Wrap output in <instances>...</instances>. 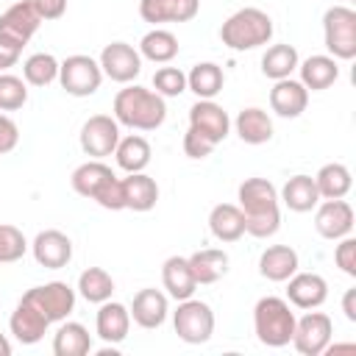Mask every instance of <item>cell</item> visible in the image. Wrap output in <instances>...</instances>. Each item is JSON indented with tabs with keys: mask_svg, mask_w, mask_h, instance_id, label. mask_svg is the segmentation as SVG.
Here are the masks:
<instances>
[{
	"mask_svg": "<svg viewBox=\"0 0 356 356\" xmlns=\"http://www.w3.org/2000/svg\"><path fill=\"white\" fill-rule=\"evenodd\" d=\"M153 92H159L161 97H178L181 92H186V72L178 67H159L153 75Z\"/></svg>",
	"mask_w": 356,
	"mask_h": 356,
	"instance_id": "41",
	"label": "cell"
},
{
	"mask_svg": "<svg viewBox=\"0 0 356 356\" xmlns=\"http://www.w3.org/2000/svg\"><path fill=\"white\" fill-rule=\"evenodd\" d=\"M0 356H11V342L6 339V334H0Z\"/></svg>",
	"mask_w": 356,
	"mask_h": 356,
	"instance_id": "48",
	"label": "cell"
},
{
	"mask_svg": "<svg viewBox=\"0 0 356 356\" xmlns=\"http://www.w3.org/2000/svg\"><path fill=\"white\" fill-rule=\"evenodd\" d=\"M323 42L337 61L356 58V11L350 6H331L323 14Z\"/></svg>",
	"mask_w": 356,
	"mask_h": 356,
	"instance_id": "5",
	"label": "cell"
},
{
	"mask_svg": "<svg viewBox=\"0 0 356 356\" xmlns=\"http://www.w3.org/2000/svg\"><path fill=\"white\" fill-rule=\"evenodd\" d=\"M350 3H353V0H350Z\"/></svg>",
	"mask_w": 356,
	"mask_h": 356,
	"instance_id": "49",
	"label": "cell"
},
{
	"mask_svg": "<svg viewBox=\"0 0 356 356\" xmlns=\"http://www.w3.org/2000/svg\"><path fill=\"white\" fill-rule=\"evenodd\" d=\"M342 312L350 323H356V289H348L345 298H342Z\"/></svg>",
	"mask_w": 356,
	"mask_h": 356,
	"instance_id": "47",
	"label": "cell"
},
{
	"mask_svg": "<svg viewBox=\"0 0 356 356\" xmlns=\"http://www.w3.org/2000/svg\"><path fill=\"white\" fill-rule=\"evenodd\" d=\"M139 56L153 64H170L178 56V39L167 28H153L139 39Z\"/></svg>",
	"mask_w": 356,
	"mask_h": 356,
	"instance_id": "34",
	"label": "cell"
},
{
	"mask_svg": "<svg viewBox=\"0 0 356 356\" xmlns=\"http://www.w3.org/2000/svg\"><path fill=\"white\" fill-rule=\"evenodd\" d=\"M300 56L292 44H273L264 50L261 56V72L270 81H281V78H292V72L298 70Z\"/></svg>",
	"mask_w": 356,
	"mask_h": 356,
	"instance_id": "36",
	"label": "cell"
},
{
	"mask_svg": "<svg viewBox=\"0 0 356 356\" xmlns=\"http://www.w3.org/2000/svg\"><path fill=\"white\" fill-rule=\"evenodd\" d=\"M189 267H192V275L200 284H214L220 281L225 273H228V253L220 250V248H203V250H195L192 256H186Z\"/></svg>",
	"mask_w": 356,
	"mask_h": 356,
	"instance_id": "30",
	"label": "cell"
},
{
	"mask_svg": "<svg viewBox=\"0 0 356 356\" xmlns=\"http://www.w3.org/2000/svg\"><path fill=\"white\" fill-rule=\"evenodd\" d=\"M28 103V83L19 75L0 72V111H17Z\"/></svg>",
	"mask_w": 356,
	"mask_h": 356,
	"instance_id": "39",
	"label": "cell"
},
{
	"mask_svg": "<svg viewBox=\"0 0 356 356\" xmlns=\"http://www.w3.org/2000/svg\"><path fill=\"white\" fill-rule=\"evenodd\" d=\"M22 298H28L50 323H61L75 309V289L64 281H47L39 286H31Z\"/></svg>",
	"mask_w": 356,
	"mask_h": 356,
	"instance_id": "11",
	"label": "cell"
},
{
	"mask_svg": "<svg viewBox=\"0 0 356 356\" xmlns=\"http://www.w3.org/2000/svg\"><path fill=\"white\" fill-rule=\"evenodd\" d=\"M122 197H125V209L150 211L159 203V184L147 172H128L122 178Z\"/></svg>",
	"mask_w": 356,
	"mask_h": 356,
	"instance_id": "25",
	"label": "cell"
},
{
	"mask_svg": "<svg viewBox=\"0 0 356 356\" xmlns=\"http://www.w3.org/2000/svg\"><path fill=\"white\" fill-rule=\"evenodd\" d=\"M8 328H11V334H14V339H17L19 345H36V342L47 334L50 320H47L28 298H19V303H17L14 312H11Z\"/></svg>",
	"mask_w": 356,
	"mask_h": 356,
	"instance_id": "16",
	"label": "cell"
},
{
	"mask_svg": "<svg viewBox=\"0 0 356 356\" xmlns=\"http://www.w3.org/2000/svg\"><path fill=\"white\" fill-rule=\"evenodd\" d=\"M114 175V170L108 167V164H103V159H89V161H83V164H78L75 170H72V175H70V184H72V189L81 195V197H95V192L108 181Z\"/></svg>",
	"mask_w": 356,
	"mask_h": 356,
	"instance_id": "33",
	"label": "cell"
},
{
	"mask_svg": "<svg viewBox=\"0 0 356 356\" xmlns=\"http://www.w3.org/2000/svg\"><path fill=\"white\" fill-rule=\"evenodd\" d=\"M97 64L103 70V78H111L114 83H134V78H139V72H142V56L128 42L106 44L100 50Z\"/></svg>",
	"mask_w": 356,
	"mask_h": 356,
	"instance_id": "12",
	"label": "cell"
},
{
	"mask_svg": "<svg viewBox=\"0 0 356 356\" xmlns=\"http://www.w3.org/2000/svg\"><path fill=\"white\" fill-rule=\"evenodd\" d=\"M209 231L220 242H236L245 236V214L236 203H217L209 211Z\"/></svg>",
	"mask_w": 356,
	"mask_h": 356,
	"instance_id": "27",
	"label": "cell"
},
{
	"mask_svg": "<svg viewBox=\"0 0 356 356\" xmlns=\"http://www.w3.org/2000/svg\"><path fill=\"white\" fill-rule=\"evenodd\" d=\"M31 3H33L36 14L42 17V22L44 19H61L67 11V0H31Z\"/></svg>",
	"mask_w": 356,
	"mask_h": 356,
	"instance_id": "46",
	"label": "cell"
},
{
	"mask_svg": "<svg viewBox=\"0 0 356 356\" xmlns=\"http://www.w3.org/2000/svg\"><path fill=\"white\" fill-rule=\"evenodd\" d=\"M42 17L36 14L31 0H17L0 14V44L22 53V47L31 42V36L39 31Z\"/></svg>",
	"mask_w": 356,
	"mask_h": 356,
	"instance_id": "7",
	"label": "cell"
},
{
	"mask_svg": "<svg viewBox=\"0 0 356 356\" xmlns=\"http://www.w3.org/2000/svg\"><path fill=\"white\" fill-rule=\"evenodd\" d=\"M306 106H309V89L300 81L281 78V81L273 83V89H270V108L278 117L295 120V117H300L306 111Z\"/></svg>",
	"mask_w": 356,
	"mask_h": 356,
	"instance_id": "20",
	"label": "cell"
},
{
	"mask_svg": "<svg viewBox=\"0 0 356 356\" xmlns=\"http://www.w3.org/2000/svg\"><path fill=\"white\" fill-rule=\"evenodd\" d=\"M236 200L245 214V234L256 239H270L281 228L278 189L267 178H245L236 189Z\"/></svg>",
	"mask_w": 356,
	"mask_h": 356,
	"instance_id": "1",
	"label": "cell"
},
{
	"mask_svg": "<svg viewBox=\"0 0 356 356\" xmlns=\"http://www.w3.org/2000/svg\"><path fill=\"white\" fill-rule=\"evenodd\" d=\"M295 320L298 317L286 298L267 295V298H259L253 306V331H256V339L267 348L289 345L295 334Z\"/></svg>",
	"mask_w": 356,
	"mask_h": 356,
	"instance_id": "4",
	"label": "cell"
},
{
	"mask_svg": "<svg viewBox=\"0 0 356 356\" xmlns=\"http://www.w3.org/2000/svg\"><path fill=\"white\" fill-rule=\"evenodd\" d=\"M100 209H106V211H122L125 209V197H122V178H117V175H111L97 192H95V197H92Z\"/></svg>",
	"mask_w": 356,
	"mask_h": 356,
	"instance_id": "42",
	"label": "cell"
},
{
	"mask_svg": "<svg viewBox=\"0 0 356 356\" xmlns=\"http://www.w3.org/2000/svg\"><path fill=\"white\" fill-rule=\"evenodd\" d=\"M220 39L228 50H236V53L256 50V47H261L273 39V19H270L267 11L245 6V8L234 11L220 25Z\"/></svg>",
	"mask_w": 356,
	"mask_h": 356,
	"instance_id": "3",
	"label": "cell"
},
{
	"mask_svg": "<svg viewBox=\"0 0 356 356\" xmlns=\"http://www.w3.org/2000/svg\"><path fill=\"white\" fill-rule=\"evenodd\" d=\"M114 120L131 131H156L167 120V103L159 92L147 86L128 83L114 95Z\"/></svg>",
	"mask_w": 356,
	"mask_h": 356,
	"instance_id": "2",
	"label": "cell"
},
{
	"mask_svg": "<svg viewBox=\"0 0 356 356\" xmlns=\"http://www.w3.org/2000/svg\"><path fill=\"white\" fill-rule=\"evenodd\" d=\"M328 298V284L320 273H292L286 278V300L295 309H317Z\"/></svg>",
	"mask_w": 356,
	"mask_h": 356,
	"instance_id": "17",
	"label": "cell"
},
{
	"mask_svg": "<svg viewBox=\"0 0 356 356\" xmlns=\"http://www.w3.org/2000/svg\"><path fill=\"white\" fill-rule=\"evenodd\" d=\"M172 328L186 345H203L214 334V312L197 298L178 300V309L172 312Z\"/></svg>",
	"mask_w": 356,
	"mask_h": 356,
	"instance_id": "6",
	"label": "cell"
},
{
	"mask_svg": "<svg viewBox=\"0 0 356 356\" xmlns=\"http://www.w3.org/2000/svg\"><path fill=\"white\" fill-rule=\"evenodd\" d=\"M234 128H236V136L245 142V145H264L273 139V120L264 108L259 106H248L236 114L234 120Z\"/></svg>",
	"mask_w": 356,
	"mask_h": 356,
	"instance_id": "28",
	"label": "cell"
},
{
	"mask_svg": "<svg viewBox=\"0 0 356 356\" xmlns=\"http://www.w3.org/2000/svg\"><path fill=\"white\" fill-rule=\"evenodd\" d=\"M78 295L89 303H103L114 295V278L103 270V267H86L78 275Z\"/></svg>",
	"mask_w": 356,
	"mask_h": 356,
	"instance_id": "37",
	"label": "cell"
},
{
	"mask_svg": "<svg viewBox=\"0 0 356 356\" xmlns=\"http://www.w3.org/2000/svg\"><path fill=\"white\" fill-rule=\"evenodd\" d=\"M58 64L61 61L53 53H33L22 64V78L31 86H50L53 81H58Z\"/></svg>",
	"mask_w": 356,
	"mask_h": 356,
	"instance_id": "38",
	"label": "cell"
},
{
	"mask_svg": "<svg viewBox=\"0 0 356 356\" xmlns=\"http://www.w3.org/2000/svg\"><path fill=\"white\" fill-rule=\"evenodd\" d=\"M31 253H33L39 267L61 270V267H67L72 261V239L58 228H47V231H39L33 236Z\"/></svg>",
	"mask_w": 356,
	"mask_h": 356,
	"instance_id": "14",
	"label": "cell"
},
{
	"mask_svg": "<svg viewBox=\"0 0 356 356\" xmlns=\"http://www.w3.org/2000/svg\"><path fill=\"white\" fill-rule=\"evenodd\" d=\"M92 350V334L86 331V325L67 320L58 325V331L53 334V353L56 356H86Z\"/></svg>",
	"mask_w": 356,
	"mask_h": 356,
	"instance_id": "32",
	"label": "cell"
},
{
	"mask_svg": "<svg viewBox=\"0 0 356 356\" xmlns=\"http://www.w3.org/2000/svg\"><path fill=\"white\" fill-rule=\"evenodd\" d=\"M278 200H281L289 211L306 214V211H312V209L320 203V192H317V184H314L312 175H292V178H286V184L281 186Z\"/></svg>",
	"mask_w": 356,
	"mask_h": 356,
	"instance_id": "26",
	"label": "cell"
},
{
	"mask_svg": "<svg viewBox=\"0 0 356 356\" xmlns=\"http://www.w3.org/2000/svg\"><path fill=\"white\" fill-rule=\"evenodd\" d=\"M161 284L167 289V298L172 300H186L195 295L197 281L192 275V267L186 261V256H170L161 264Z\"/></svg>",
	"mask_w": 356,
	"mask_h": 356,
	"instance_id": "23",
	"label": "cell"
},
{
	"mask_svg": "<svg viewBox=\"0 0 356 356\" xmlns=\"http://www.w3.org/2000/svg\"><path fill=\"white\" fill-rule=\"evenodd\" d=\"M17 145H19V128H17V122L8 114L0 111V156L11 153Z\"/></svg>",
	"mask_w": 356,
	"mask_h": 356,
	"instance_id": "45",
	"label": "cell"
},
{
	"mask_svg": "<svg viewBox=\"0 0 356 356\" xmlns=\"http://www.w3.org/2000/svg\"><path fill=\"white\" fill-rule=\"evenodd\" d=\"M339 245L334 248V261H337V267L345 273V275H350V278H356V239L348 234V236H342V239H337Z\"/></svg>",
	"mask_w": 356,
	"mask_h": 356,
	"instance_id": "44",
	"label": "cell"
},
{
	"mask_svg": "<svg viewBox=\"0 0 356 356\" xmlns=\"http://www.w3.org/2000/svg\"><path fill=\"white\" fill-rule=\"evenodd\" d=\"M314 184H317V192H320V200H334V197H345L353 186V178H350V170L339 161H331V164H323L314 175Z\"/></svg>",
	"mask_w": 356,
	"mask_h": 356,
	"instance_id": "35",
	"label": "cell"
},
{
	"mask_svg": "<svg viewBox=\"0 0 356 356\" xmlns=\"http://www.w3.org/2000/svg\"><path fill=\"white\" fill-rule=\"evenodd\" d=\"M200 11V0H139V17L150 25L189 22Z\"/></svg>",
	"mask_w": 356,
	"mask_h": 356,
	"instance_id": "19",
	"label": "cell"
},
{
	"mask_svg": "<svg viewBox=\"0 0 356 356\" xmlns=\"http://www.w3.org/2000/svg\"><path fill=\"white\" fill-rule=\"evenodd\" d=\"M150 142L139 134H131V136H120L117 147H114V159H117V167L125 170V172H145V167L150 164Z\"/></svg>",
	"mask_w": 356,
	"mask_h": 356,
	"instance_id": "31",
	"label": "cell"
},
{
	"mask_svg": "<svg viewBox=\"0 0 356 356\" xmlns=\"http://www.w3.org/2000/svg\"><path fill=\"white\" fill-rule=\"evenodd\" d=\"M214 147H217V142L214 139H209L206 134H200V131H195V128H189L186 134H184V153L189 156V159H206V156H211L214 153Z\"/></svg>",
	"mask_w": 356,
	"mask_h": 356,
	"instance_id": "43",
	"label": "cell"
},
{
	"mask_svg": "<svg viewBox=\"0 0 356 356\" xmlns=\"http://www.w3.org/2000/svg\"><path fill=\"white\" fill-rule=\"evenodd\" d=\"M314 228L323 239H342L353 231V206L345 197H334V200H320L314 206Z\"/></svg>",
	"mask_w": 356,
	"mask_h": 356,
	"instance_id": "13",
	"label": "cell"
},
{
	"mask_svg": "<svg viewBox=\"0 0 356 356\" xmlns=\"http://www.w3.org/2000/svg\"><path fill=\"white\" fill-rule=\"evenodd\" d=\"M331 337H334V323H331V317L325 312L306 309V314L295 320L292 345L303 356H320V353H325V348L331 345Z\"/></svg>",
	"mask_w": 356,
	"mask_h": 356,
	"instance_id": "9",
	"label": "cell"
},
{
	"mask_svg": "<svg viewBox=\"0 0 356 356\" xmlns=\"http://www.w3.org/2000/svg\"><path fill=\"white\" fill-rule=\"evenodd\" d=\"M58 83L72 97H89L100 89L103 70H100L97 58H92L86 53H75L58 64Z\"/></svg>",
	"mask_w": 356,
	"mask_h": 356,
	"instance_id": "8",
	"label": "cell"
},
{
	"mask_svg": "<svg viewBox=\"0 0 356 356\" xmlns=\"http://www.w3.org/2000/svg\"><path fill=\"white\" fill-rule=\"evenodd\" d=\"M189 128L206 134L209 139H214L220 145L228 136V131H231V117H228V111L220 103H214V100H197L189 108Z\"/></svg>",
	"mask_w": 356,
	"mask_h": 356,
	"instance_id": "21",
	"label": "cell"
},
{
	"mask_svg": "<svg viewBox=\"0 0 356 356\" xmlns=\"http://www.w3.org/2000/svg\"><path fill=\"white\" fill-rule=\"evenodd\" d=\"M298 72H300V83L312 92H323L328 86L337 83L339 78V64L334 56H325V53H317V56H309L298 64Z\"/></svg>",
	"mask_w": 356,
	"mask_h": 356,
	"instance_id": "24",
	"label": "cell"
},
{
	"mask_svg": "<svg viewBox=\"0 0 356 356\" xmlns=\"http://www.w3.org/2000/svg\"><path fill=\"white\" fill-rule=\"evenodd\" d=\"M225 86V72L214 61H197L186 72V89L197 95V100H214Z\"/></svg>",
	"mask_w": 356,
	"mask_h": 356,
	"instance_id": "29",
	"label": "cell"
},
{
	"mask_svg": "<svg viewBox=\"0 0 356 356\" xmlns=\"http://www.w3.org/2000/svg\"><path fill=\"white\" fill-rule=\"evenodd\" d=\"M128 312H131V320H134L139 328L153 331V328L164 325V320H167V314H170V300H167V295H164L161 289L145 286V289H139V292L134 295Z\"/></svg>",
	"mask_w": 356,
	"mask_h": 356,
	"instance_id": "15",
	"label": "cell"
},
{
	"mask_svg": "<svg viewBox=\"0 0 356 356\" xmlns=\"http://www.w3.org/2000/svg\"><path fill=\"white\" fill-rule=\"evenodd\" d=\"M95 331L106 345H120L131 331V312L120 300H103L95 317Z\"/></svg>",
	"mask_w": 356,
	"mask_h": 356,
	"instance_id": "18",
	"label": "cell"
},
{
	"mask_svg": "<svg viewBox=\"0 0 356 356\" xmlns=\"http://www.w3.org/2000/svg\"><path fill=\"white\" fill-rule=\"evenodd\" d=\"M28 250V239L25 234L17 228V225H8L3 222L0 225V264H11V261H19Z\"/></svg>",
	"mask_w": 356,
	"mask_h": 356,
	"instance_id": "40",
	"label": "cell"
},
{
	"mask_svg": "<svg viewBox=\"0 0 356 356\" xmlns=\"http://www.w3.org/2000/svg\"><path fill=\"white\" fill-rule=\"evenodd\" d=\"M298 267H300V259L289 245H270L259 256V275L275 284H284L292 273H298Z\"/></svg>",
	"mask_w": 356,
	"mask_h": 356,
	"instance_id": "22",
	"label": "cell"
},
{
	"mask_svg": "<svg viewBox=\"0 0 356 356\" xmlns=\"http://www.w3.org/2000/svg\"><path fill=\"white\" fill-rule=\"evenodd\" d=\"M81 150L89 159H106L114 156V147L120 142V122L111 114H92L78 134Z\"/></svg>",
	"mask_w": 356,
	"mask_h": 356,
	"instance_id": "10",
	"label": "cell"
}]
</instances>
